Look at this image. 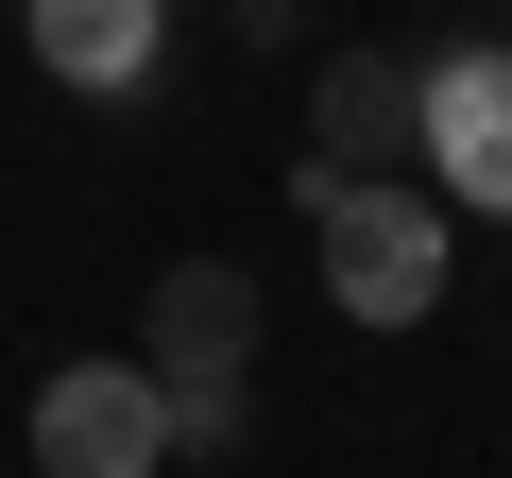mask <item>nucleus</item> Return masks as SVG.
<instances>
[{
	"mask_svg": "<svg viewBox=\"0 0 512 478\" xmlns=\"http://www.w3.org/2000/svg\"><path fill=\"white\" fill-rule=\"evenodd\" d=\"M410 188L444 222H512V35L410 52Z\"/></svg>",
	"mask_w": 512,
	"mask_h": 478,
	"instance_id": "1",
	"label": "nucleus"
},
{
	"mask_svg": "<svg viewBox=\"0 0 512 478\" xmlns=\"http://www.w3.org/2000/svg\"><path fill=\"white\" fill-rule=\"evenodd\" d=\"M308 239H325V308H342V325H427L444 274H461V222H444L410 171H393V188H342Z\"/></svg>",
	"mask_w": 512,
	"mask_h": 478,
	"instance_id": "2",
	"label": "nucleus"
},
{
	"mask_svg": "<svg viewBox=\"0 0 512 478\" xmlns=\"http://www.w3.org/2000/svg\"><path fill=\"white\" fill-rule=\"evenodd\" d=\"M256 325H274V308H256L239 257H171L154 308H137V376H154L171 410H188V393H256Z\"/></svg>",
	"mask_w": 512,
	"mask_h": 478,
	"instance_id": "3",
	"label": "nucleus"
},
{
	"mask_svg": "<svg viewBox=\"0 0 512 478\" xmlns=\"http://www.w3.org/2000/svg\"><path fill=\"white\" fill-rule=\"evenodd\" d=\"M18 444H35V478H154V461H171V393H154L137 359H52Z\"/></svg>",
	"mask_w": 512,
	"mask_h": 478,
	"instance_id": "4",
	"label": "nucleus"
},
{
	"mask_svg": "<svg viewBox=\"0 0 512 478\" xmlns=\"http://www.w3.org/2000/svg\"><path fill=\"white\" fill-rule=\"evenodd\" d=\"M410 171V52H325L308 86V154H291V205L325 222L342 188H393Z\"/></svg>",
	"mask_w": 512,
	"mask_h": 478,
	"instance_id": "5",
	"label": "nucleus"
},
{
	"mask_svg": "<svg viewBox=\"0 0 512 478\" xmlns=\"http://www.w3.org/2000/svg\"><path fill=\"white\" fill-rule=\"evenodd\" d=\"M18 52H35L69 103H137L154 52H171V0H18Z\"/></svg>",
	"mask_w": 512,
	"mask_h": 478,
	"instance_id": "6",
	"label": "nucleus"
},
{
	"mask_svg": "<svg viewBox=\"0 0 512 478\" xmlns=\"http://www.w3.org/2000/svg\"><path fill=\"white\" fill-rule=\"evenodd\" d=\"M222 18H239L256 52H291V35H308V0H222Z\"/></svg>",
	"mask_w": 512,
	"mask_h": 478,
	"instance_id": "7",
	"label": "nucleus"
}]
</instances>
